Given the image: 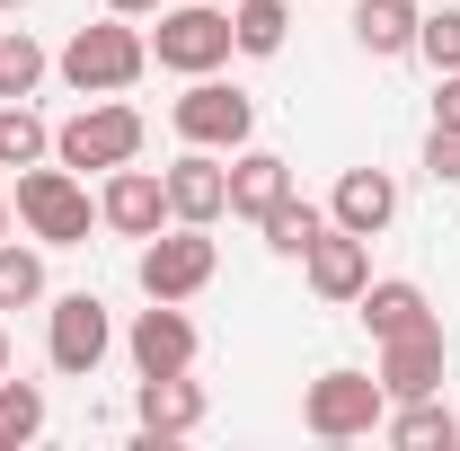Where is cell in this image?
I'll use <instances>...</instances> for the list:
<instances>
[{
	"label": "cell",
	"instance_id": "31",
	"mask_svg": "<svg viewBox=\"0 0 460 451\" xmlns=\"http://www.w3.org/2000/svg\"><path fill=\"white\" fill-rule=\"evenodd\" d=\"M0 9H36V0H0Z\"/></svg>",
	"mask_w": 460,
	"mask_h": 451
},
{
	"label": "cell",
	"instance_id": "18",
	"mask_svg": "<svg viewBox=\"0 0 460 451\" xmlns=\"http://www.w3.org/2000/svg\"><path fill=\"white\" fill-rule=\"evenodd\" d=\"M416 18H425L416 0H354L345 27H354V45L372 62H399V54H416Z\"/></svg>",
	"mask_w": 460,
	"mask_h": 451
},
{
	"label": "cell",
	"instance_id": "12",
	"mask_svg": "<svg viewBox=\"0 0 460 451\" xmlns=\"http://www.w3.org/2000/svg\"><path fill=\"white\" fill-rule=\"evenodd\" d=\"M98 222L115 230V239H151V230H169V186H160V169H107V186H98Z\"/></svg>",
	"mask_w": 460,
	"mask_h": 451
},
{
	"label": "cell",
	"instance_id": "6",
	"mask_svg": "<svg viewBox=\"0 0 460 451\" xmlns=\"http://www.w3.org/2000/svg\"><path fill=\"white\" fill-rule=\"evenodd\" d=\"M230 54H239V45H230V9H213V0H169L160 27H151V62L177 71V80H204V71H222Z\"/></svg>",
	"mask_w": 460,
	"mask_h": 451
},
{
	"label": "cell",
	"instance_id": "3",
	"mask_svg": "<svg viewBox=\"0 0 460 451\" xmlns=\"http://www.w3.org/2000/svg\"><path fill=\"white\" fill-rule=\"evenodd\" d=\"M142 142H151V124H142V107H124V98H89V107L71 115V124H54V160L62 169H124V160H142Z\"/></svg>",
	"mask_w": 460,
	"mask_h": 451
},
{
	"label": "cell",
	"instance_id": "23",
	"mask_svg": "<svg viewBox=\"0 0 460 451\" xmlns=\"http://www.w3.org/2000/svg\"><path fill=\"white\" fill-rule=\"evenodd\" d=\"M45 381H0V451H27L45 434Z\"/></svg>",
	"mask_w": 460,
	"mask_h": 451
},
{
	"label": "cell",
	"instance_id": "4",
	"mask_svg": "<svg viewBox=\"0 0 460 451\" xmlns=\"http://www.w3.org/2000/svg\"><path fill=\"white\" fill-rule=\"evenodd\" d=\"M381 416H390V390H381V372H319L310 390H301V425L319 434V443H363V434H381Z\"/></svg>",
	"mask_w": 460,
	"mask_h": 451
},
{
	"label": "cell",
	"instance_id": "22",
	"mask_svg": "<svg viewBox=\"0 0 460 451\" xmlns=\"http://www.w3.org/2000/svg\"><path fill=\"white\" fill-rule=\"evenodd\" d=\"M257 230H266V248H275V257H292V266H301V257H310V239L328 230V204H310V195L292 186V195H284V204H275Z\"/></svg>",
	"mask_w": 460,
	"mask_h": 451
},
{
	"label": "cell",
	"instance_id": "7",
	"mask_svg": "<svg viewBox=\"0 0 460 451\" xmlns=\"http://www.w3.org/2000/svg\"><path fill=\"white\" fill-rule=\"evenodd\" d=\"M177 142H195V151H248V133H257V98L248 89H230V80H186V98L169 107Z\"/></svg>",
	"mask_w": 460,
	"mask_h": 451
},
{
	"label": "cell",
	"instance_id": "9",
	"mask_svg": "<svg viewBox=\"0 0 460 451\" xmlns=\"http://www.w3.org/2000/svg\"><path fill=\"white\" fill-rule=\"evenodd\" d=\"M452 381V337H443V319H425V328H407V337H381V390L390 407L399 398H434Z\"/></svg>",
	"mask_w": 460,
	"mask_h": 451
},
{
	"label": "cell",
	"instance_id": "1",
	"mask_svg": "<svg viewBox=\"0 0 460 451\" xmlns=\"http://www.w3.org/2000/svg\"><path fill=\"white\" fill-rule=\"evenodd\" d=\"M54 71L80 89V98H124L142 71H151V36L133 27V18H89V27H71V45L54 54Z\"/></svg>",
	"mask_w": 460,
	"mask_h": 451
},
{
	"label": "cell",
	"instance_id": "17",
	"mask_svg": "<svg viewBox=\"0 0 460 451\" xmlns=\"http://www.w3.org/2000/svg\"><path fill=\"white\" fill-rule=\"evenodd\" d=\"M354 319H363V328H372V345H381V337L425 328V319H434V301H425V283H407V275H372L363 292H354Z\"/></svg>",
	"mask_w": 460,
	"mask_h": 451
},
{
	"label": "cell",
	"instance_id": "5",
	"mask_svg": "<svg viewBox=\"0 0 460 451\" xmlns=\"http://www.w3.org/2000/svg\"><path fill=\"white\" fill-rule=\"evenodd\" d=\"M133 275H142L151 301H195L204 283L222 275V248H213V230H204V222H169V230H151V239H142Z\"/></svg>",
	"mask_w": 460,
	"mask_h": 451
},
{
	"label": "cell",
	"instance_id": "21",
	"mask_svg": "<svg viewBox=\"0 0 460 451\" xmlns=\"http://www.w3.org/2000/svg\"><path fill=\"white\" fill-rule=\"evenodd\" d=\"M36 160H54V124L27 98H0V169H36Z\"/></svg>",
	"mask_w": 460,
	"mask_h": 451
},
{
	"label": "cell",
	"instance_id": "20",
	"mask_svg": "<svg viewBox=\"0 0 460 451\" xmlns=\"http://www.w3.org/2000/svg\"><path fill=\"white\" fill-rule=\"evenodd\" d=\"M284 36H292V9L284 0H230V45L248 62H275L284 54Z\"/></svg>",
	"mask_w": 460,
	"mask_h": 451
},
{
	"label": "cell",
	"instance_id": "2",
	"mask_svg": "<svg viewBox=\"0 0 460 451\" xmlns=\"http://www.w3.org/2000/svg\"><path fill=\"white\" fill-rule=\"evenodd\" d=\"M9 204H18V230H27L36 248H80L89 222H98V195L80 186V169H62V160L54 169H45V160L18 169V195H9Z\"/></svg>",
	"mask_w": 460,
	"mask_h": 451
},
{
	"label": "cell",
	"instance_id": "14",
	"mask_svg": "<svg viewBox=\"0 0 460 451\" xmlns=\"http://www.w3.org/2000/svg\"><path fill=\"white\" fill-rule=\"evenodd\" d=\"M301 275H310V292L319 301H337V310H354V292L372 283V239H354V230H319L310 239V257H301Z\"/></svg>",
	"mask_w": 460,
	"mask_h": 451
},
{
	"label": "cell",
	"instance_id": "28",
	"mask_svg": "<svg viewBox=\"0 0 460 451\" xmlns=\"http://www.w3.org/2000/svg\"><path fill=\"white\" fill-rule=\"evenodd\" d=\"M434 124L460 133V71H434Z\"/></svg>",
	"mask_w": 460,
	"mask_h": 451
},
{
	"label": "cell",
	"instance_id": "13",
	"mask_svg": "<svg viewBox=\"0 0 460 451\" xmlns=\"http://www.w3.org/2000/svg\"><path fill=\"white\" fill-rule=\"evenodd\" d=\"M133 425L142 443H177L204 425V381L195 372H160V381H133Z\"/></svg>",
	"mask_w": 460,
	"mask_h": 451
},
{
	"label": "cell",
	"instance_id": "29",
	"mask_svg": "<svg viewBox=\"0 0 460 451\" xmlns=\"http://www.w3.org/2000/svg\"><path fill=\"white\" fill-rule=\"evenodd\" d=\"M115 18H160V9H169V0H107Z\"/></svg>",
	"mask_w": 460,
	"mask_h": 451
},
{
	"label": "cell",
	"instance_id": "25",
	"mask_svg": "<svg viewBox=\"0 0 460 451\" xmlns=\"http://www.w3.org/2000/svg\"><path fill=\"white\" fill-rule=\"evenodd\" d=\"M45 301V248L0 239V310H36Z\"/></svg>",
	"mask_w": 460,
	"mask_h": 451
},
{
	"label": "cell",
	"instance_id": "19",
	"mask_svg": "<svg viewBox=\"0 0 460 451\" xmlns=\"http://www.w3.org/2000/svg\"><path fill=\"white\" fill-rule=\"evenodd\" d=\"M381 434H390L399 451H452L460 443V416L443 407V390H434V398H399V407L381 416Z\"/></svg>",
	"mask_w": 460,
	"mask_h": 451
},
{
	"label": "cell",
	"instance_id": "10",
	"mask_svg": "<svg viewBox=\"0 0 460 451\" xmlns=\"http://www.w3.org/2000/svg\"><path fill=\"white\" fill-rule=\"evenodd\" d=\"M124 354H133V372H142V381H160V372H195L204 337H195L186 301H151V310L124 328Z\"/></svg>",
	"mask_w": 460,
	"mask_h": 451
},
{
	"label": "cell",
	"instance_id": "24",
	"mask_svg": "<svg viewBox=\"0 0 460 451\" xmlns=\"http://www.w3.org/2000/svg\"><path fill=\"white\" fill-rule=\"evenodd\" d=\"M54 71V54L27 27H0V98H36V80Z\"/></svg>",
	"mask_w": 460,
	"mask_h": 451
},
{
	"label": "cell",
	"instance_id": "30",
	"mask_svg": "<svg viewBox=\"0 0 460 451\" xmlns=\"http://www.w3.org/2000/svg\"><path fill=\"white\" fill-rule=\"evenodd\" d=\"M9 230H18V204H9V195H0V239H9Z\"/></svg>",
	"mask_w": 460,
	"mask_h": 451
},
{
	"label": "cell",
	"instance_id": "32",
	"mask_svg": "<svg viewBox=\"0 0 460 451\" xmlns=\"http://www.w3.org/2000/svg\"><path fill=\"white\" fill-rule=\"evenodd\" d=\"M0 372H9V337H0Z\"/></svg>",
	"mask_w": 460,
	"mask_h": 451
},
{
	"label": "cell",
	"instance_id": "15",
	"mask_svg": "<svg viewBox=\"0 0 460 451\" xmlns=\"http://www.w3.org/2000/svg\"><path fill=\"white\" fill-rule=\"evenodd\" d=\"M328 222L354 230V239H381V230L399 222V177L390 169H345L337 195H328Z\"/></svg>",
	"mask_w": 460,
	"mask_h": 451
},
{
	"label": "cell",
	"instance_id": "8",
	"mask_svg": "<svg viewBox=\"0 0 460 451\" xmlns=\"http://www.w3.org/2000/svg\"><path fill=\"white\" fill-rule=\"evenodd\" d=\"M115 354V319L98 292H62L54 310H45V363H54L62 381H89L98 363Z\"/></svg>",
	"mask_w": 460,
	"mask_h": 451
},
{
	"label": "cell",
	"instance_id": "16",
	"mask_svg": "<svg viewBox=\"0 0 460 451\" xmlns=\"http://www.w3.org/2000/svg\"><path fill=\"white\" fill-rule=\"evenodd\" d=\"M284 195H292L284 151H230V222H266Z\"/></svg>",
	"mask_w": 460,
	"mask_h": 451
},
{
	"label": "cell",
	"instance_id": "11",
	"mask_svg": "<svg viewBox=\"0 0 460 451\" xmlns=\"http://www.w3.org/2000/svg\"><path fill=\"white\" fill-rule=\"evenodd\" d=\"M160 186H169V222H204L213 230L230 213V160L222 151H195V142H186L169 169H160Z\"/></svg>",
	"mask_w": 460,
	"mask_h": 451
},
{
	"label": "cell",
	"instance_id": "26",
	"mask_svg": "<svg viewBox=\"0 0 460 451\" xmlns=\"http://www.w3.org/2000/svg\"><path fill=\"white\" fill-rule=\"evenodd\" d=\"M416 62L425 71H460V9H425L416 18Z\"/></svg>",
	"mask_w": 460,
	"mask_h": 451
},
{
	"label": "cell",
	"instance_id": "27",
	"mask_svg": "<svg viewBox=\"0 0 460 451\" xmlns=\"http://www.w3.org/2000/svg\"><path fill=\"white\" fill-rule=\"evenodd\" d=\"M425 177L434 186H460V133H443V124L425 133Z\"/></svg>",
	"mask_w": 460,
	"mask_h": 451
}]
</instances>
